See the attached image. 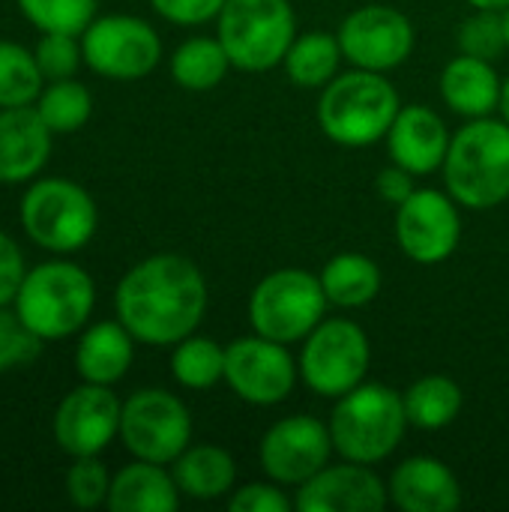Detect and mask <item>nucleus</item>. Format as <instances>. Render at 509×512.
Returning a JSON list of instances; mask_svg holds the SVG:
<instances>
[{
  "mask_svg": "<svg viewBox=\"0 0 509 512\" xmlns=\"http://www.w3.org/2000/svg\"><path fill=\"white\" fill-rule=\"evenodd\" d=\"M114 312L141 345L165 348L192 336L207 312V282L183 255H150L129 267L114 291Z\"/></svg>",
  "mask_w": 509,
  "mask_h": 512,
  "instance_id": "obj_1",
  "label": "nucleus"
},
{
  "mask_svg": "<svg viewBox=\"0 0 509 512\" xmlns=\"http://www.w3.org/2000/svg\"><path fill=\"white\" fill-rule=\"evenodd\" d=\"M12 309L42 342L69 339L87 327L96 309V282L81 264L57 255L27 267Z\"/></svg>",
  "mask_w": 509,
  "mask_h": 512,
  "instance_id": "obj_2",
  "label": "nucleus"
},
{
  "mask_svg": "<svg viewBox=\"0 0 509 512\" xmlns=\"http://www.w3.org/2000/svg\"><path fill=\"white\" fill-rule=\"evenodd\" d=\"M444 183L468 210H492L509 201V123L477 117L462 126L444 159Z\"/></svg>",
  "mask_w": 509,
  "mask_h": 512,
  "instance_id": "obj_3",
  "label": "nucleus"
},
{
  "mask_svg": "<svg viewBox=\"0 0 509 512\" xmlns=\"http://www.w3.org/2000/svg\"><path fill=\"white\" fill-rule=\"evenodd\" d=\"M327 426L333 450L345 462L378 465L396 453L411 423L405 414L402 393L384 384L363 381L351 393L339 396Z\"/></svg>",
  "mask_w": 509,
  "mask_h": 512,
  "instance_id": "obj_4",
  "label": "nucleus"
},
{
  "mask_svg": "<svg viewBox=\"0 0 509 512\" xmlns=\"http://www.w3.org/2000/svg\"><path fill=\"white\" fill-rule=\"evenodd\" d=\"M402 102L384 72L351 69L336 75L318 102L324 135L342 147H369L387 138Z\"/></svg>",
  "mask_w": 509,
  "mask_h": 512,
  "instance_id": "obj_5",
  "label": "nucleus"
},
{
  "mask_svg": "<svg viewBox=\"0 0 509 512\" xmlns=\"http://www.w3.org/2000/svg\"><path fill=\"white\" fill-rule=\"evenodd\" d=\"M18 222L33 246L51 255H75L93 240L99 210L81 183L69 177H36L21 195Z\"/></svg>",
  "mask_w": 509,
  "mask_h": 512,
  "instance_id": "obj_6",
  "label": "nucleus"
},
{
  "mask_svg": "<svg viewBox=\"0 0 509 512\" xmlns=\"http://www.w3.org/2000/svg\"><path fill=\"white\" fill-rule=\"evenodd\" d=\"M216 21L231 66L243 72L279 66L297 39V18L288 0H225Z\"/></svg>",
  "mask_w": 509,
  "mask_h": 512,
  "instance_id": "obj_7",
  "label": "nucleus"
},
{
  "mask_svg": "<svg viewBox=\"0 0 509 512\" xmlns=\"http://www.w3.org/2000/svg\"><path fill=\"white\" fill-rule=\"evenodd\" d=\"M327 294L321 279L300 267L273 270L249 297V321L258 336L282 345L303 342L327 312Z\"/></svg>",
  "mask_w": 509,
  "mask_h": 512,
  "instance_id": "obj_8",
  "label": "nucleus"
},
{
  "mask_svg": "<svg viewBox=\"0 0 509 512\" xmlns=\"http://www.w3.org/2000/svg\"><path fill=\"white\" fill-rule=\"evenodd\" d=\"M372 348L360 324L348 318L321 321L300 351V378L324 399H339L363 384L369 372Z\"/></svg>",
  "mask_w": 509,
  "mask_h": 512,
  "instance_id": "obj_9",
  "label": "nucleus"
},
{
  "mask_svg": "<svg viewBox=\"0 0 509 512\" xmlns=\"http://www.w3.org/2000/svg\"><path fill=\"white\" fill-rule=\"evenodd\" d=\"M120 441L132 459L171 465L192 444V417L180 396L162 387L135 390L123 402Z\"/></svg>",
  "mask_w": 509,
  "mask_h": 512,
  "instance_id": "obj_10",
  "label": "nucleus"
},
{
  "mask_svg": "<svg viewBox=\"0 0 509 512\" xmlns=\"http://www.w3.org/2000/svg\"><path fill=\"white\" fill-rule=\"evenodd\" d=\"M84 66L111 81L147 78L162 60V39L138 15H96L81 33Z\"/></svg>",
  "mask_w": 509,
  "mask_h": 512,
  "instance_id": "obj_11",
  "label": "nucleus"
},
{
  "mask_svg": "<svg viewBox=\"0 0 509 512\" xmlns=\"http://www.w3.org/2000/svg\"><path fill=\"white\" fill-rule=\"evenodd\" d=\"M297 375L300 363L282 342L255 333L225 345V384L249 405L270 408L285 402L297 387Z\"/></svg>",
  "mask_w": 509,
  "mask_h": 512,
  "instance_id": "obj_12",
  "label": "nucleus"
},
{
  "mask_svg": "<svg viewBox=\"0 0 509 512\" xmlns=\"http://www.w3.org/2000/svg\"><path fill=\"white\" fill-rule=\"evenodd\" d=\"M120 414L123 402L111 387L81 381L54 408L51 435L57 450L69 459L99 456L114 438H120Z\"/></svg>",
  "mask_w": 509,
  "mask_h": 512,
  "instance_id": "obj_13",
  "label": "nucleus"
},
{
  "mask_svg": "<svg viewBox=\"0 0 509 512\" xmlns=\"http://www.w3.org/2000/svg\"><path fill=\"white\" fill-rule=\"evenodd\" d=\"M333 438L330 426L309 414H294L279 423H273L258 447V462L267 480L279 486H303L312 480L321 468L330 465L333 456Z\"/></svg>",
  "mask_w": 509,
  "mask_h": 512,
  "instance_id": "obj_14",
  "label": "nucleus"
},
{
  "mask_svg": "<svg viewBox=\"0 0 509 512\" xmlns=\"http://www.w3.org/2000/svg\"><path fill=\"white\" fill-rule=\"evenodd\" d=\"M339 45L351 66L369 72H390L414 51V24L405 12L384 3L354 9L339 27Z\"/></svg>",
  "mask_w": 509,
  "mask_h": 512,
  "instance_id": "obj_15",
  "label": "nucleus"
},
{
  "mask_svg": "<svg viewBox=\"0 0 509 512\" xmlns=\"http://www.w3.org/2000/svg\"><path fill=\"white\" fill-rule=\"evenodd\" d=\"M462 237L459 201L450 192L414 189L396 207V243L417 264L447 261Z\"/></svg>",
  "mask_w": 509,
  "mask_h": 512,
  "instance_id": "obj_16",
  "label": "nucleus"
},
{
  "mask_svg": "<svg viewBox=\"0 0 509 512\" xmlns=\"http://www.w3.org/2000/svg\"><path fill=\"white\" fill-rule=\"evenodd\" d=\"M387 486L369 468L357 462L327 465L297 489L294 507L300 512H378L387 507Z\"/></svg>",
  "mask_w": 509,
  "mask_h": 512,
  "instance_id": "obj_17",
  "label": "nucleus"
},
{
  "mask_svg": "<svg viewBox=\"0 0 509 512\" xmlns=\"http://www.w3.org/2000/svg\"><path fill=\"white\" fill-rule=\"evenodd\" d=\"M51 141L36 105L0 108V186L33 183L51 159Z\"/></svg>",
  "mask_w": 509,
  "mask_h": 512,
  "instance_id": "obj_18",
  "label": "nucleus"
},
{
  "mask_svg": "<svg viewBox=\"0 0 509 512\" xmlns=\"http://www.w3.org/2000/svg\"><path fill=\"white\" fill-rule=\"evenodd\" d=\"M450 141L453 138L447 132V123L426 105H402L387 132L393 165L411 171L414 177L444 168Z\"/></svg>",
  "mask_w": 509,
  "mask_h": 512,
  "instance_id": "obj_19",
  "label": "nucleus"
},
{
  "mask_svg": "<svg viewBox=\"0 0 509 512\" xmlns=\"http://www.w3.org/2000/svg\"><path fill=\"white\" fill-rule=\"evenodd\" d=\"M387 492L402 512H453L462 504L456 474L435 456H411L396 465Z\"/></svg>",
  "mask_w": 509,
  "mask_h": 512,
  "instance_id": "obj_20",
  "label": "nucleus"
},
{
  "mask_svg": "<svg viewBox=\"0 0 509 512\" xmlns=\"http://www.w3.org/2000/svg\"><path fill=\"white\" fill-rule=\"evenodd\" d=\"M135 360V336L120 318L87 324L75 345V372L87 384L114 387Z\"/></svg>",
  "mask_w": 509,
  "mask_h": 512,
  "instance_id": "obj_21",
  "label": "nucleus"
},
{
  "mask_svg": "<svg viewBox=\"0 0 509 512\" xmlns=\"http://www.w3.org/2000/svg\"><path fill=\"white\" fill-rule=\"evenodd\" d=\"M501 78L492 60H480L471 54L453 57L441 72V99L459 117L477 120L498 111L501 102Z\"/></svg>",
  "mask_w": 509,
  "mask_h": 512,
  "instance_id": "obj_22",
  "label": "nucleus"
},
{
  "mask_svg": "<svg viewBox=\"0 0 509 512\" xmlns=\"http://www.w3.org/2000/svg\"><path fill=\"white\" fill-rule=\"evenodd\" d=\"M111 512H174L180 507V489L165 465L135 459L111 477Z\"/></svg>",
  "mask_w": 509,
  "mask_h": 512,
  "instance_id": "obj_23",
  "label": "nucleus"
},
{
  "mask_svg": "<svg viewBox=\"0 0 509 512\" xmlns=\"http://www.w3.org/2000/svg\"><path fill=\"white\" fill-rule=\"evenodd\" d=\"M171 474L180 495L192 501H216L234 492L237 483V465L231 453L213 444H189L171 462Z\"/></svg>",
  "mask_w": 509,
  "mask_h": 512,
  "instance_id": "obj_24",
  "label": "nucleus"
},
{
  "mask_svg": "<svg viewBox=\"0 0 509 512\" xmlns=\"http://www.w3.org/2000/svg\"><path fill=\"white\" fill-rule=\"evenodd\" d=\"M318 279L327 294V303L339 309H360L372 303L381 291V267L357 252H342L330 258Z\"/></svg>",
  "mask_w": 509,
  "mask_h": 512,
  "instance_id": "obj_25",
  "label": "nucleus"
},
{
  "mask_svg": "<svg viewBox=\"0 0 509 512\" xmlns=\"http://www.w3.org/2000/svg\"><path fill=\"white\" fill-rule=\"evenodd\" d=\"M342 60L345 54L339 36L327 30H309L291 42L282 66L297 87H327L339 75Z\"/></svg>",
  "mask_w": 509,
  "mask_h": 512,
  "instance_id": "obj_26",
  "label": "nucleus"
},
{
  "mask_svg": "<svg viewBox=\"0 0 509 512\" xmlns=\"http://www.w3.org/2000/svg\"><path fill=\"white\" fill-rule=\"evenodd\" d=\"M402 402L411 426L423 432H438L459 417L462 387L447 375H426L402 393Z\"/></svg>",
  "mask_w": 509,
  "mask_h": 512,
  "instance_id": "obj_27",
  "label": "nucleus"
},
{
  "mask_svg": "<svg viewBox=\"0 0 509 512\" xmlns=\"http://www.w3.org/2000/svg\"><path fill=\"white\" fill-rule=\"evenodd\" d=\"M231 69V60L216 39L210 36H192L183 45H177V51L171 54V78L192 93H204L213 90L225 81Z\"/></svg>",
  "mask_w": 509,
  "mask_h": 512,
  "instance_id": "obj_28",
  "label": "nucleus"
},
{
  "mask_svg": "<svg viewBox=\"0 0 509 512\" xmlns=\"http://www.w3.org/2000/svg\"><path fill=\"white\" fill-rule=\"evenodd\" d=\"M36 111L54 135H72L90 120L93 93L75 78L45 81V87L36 99Z\"/></svg>",
  "mask_w": 509,
  "mask_h": 512,
  "instance_id": "obj_29",
  "label": "nucleus"
},
{
  "mask_svg": "<svg viewBox=\"0 0 509 512\" xmlns=\"http://www.w3.org/2000/svg\"><path fill=\"white\" fill-rule=\"evenodd\" d=\"M171 375L186 390H210L225 381V348L210 336H186L174 345Z\"/></svg>",
  "mask_w": 509,
  "mask_h": 512,
  "instance_id": "obj_30",
  "label": "nucleus"
},
{
  "mask_svg": "<svg viewBox=\"0 0 509 512\" xmlns=\"http://www.w3.org/2000/svg\"><path fill=\"white\" fill-rule=\"evenodd\" d=\"M45 87V75L36 63L33 48L0 39V108L36 105Z\"/></svg>",
  "mask_w": 509,
  "mask_h": 512,
  "instance_id": "obj_31",
  "label": "nucleus"
},
{
  "mask_svg": "<svg viewBox=\"0 0 509 512\" xmlns=\"http://www.w3.org/2000/svg\"><path fill=\"white\" fill-rule=\"evenodd\" d=\"M15 3L39 33H72V36H81L99 9V0H15Z\"/></svg>",
  "mask_w": 509,
  "mask_h": 512,
  "instance_id": "obj_32",
  "label": "nucleus"
},
{
  "mask_svg": "<svg viewBox=\"0 0 509 512\" xmlns=\"http://www.w3.org/2000/svg\"><path fill=\"white\" fill-rule=\"evenodd\" d=\"M459 51L480 57V60H495L504 54L507 45V27H504V12L495 9H477L456 33Z\"/></svg>",
  "mask_w": 509,
  "mask_h": 512,
  "instance_id": "obj_33",
  "label": "nucleus"
},
{
  "mask_svg": "<svg viewBox=\"0 0 509 512\" xmlns=\"http://www.w3.org/2000/svg\"><path fill=\"white\" fill-rule=\"evenodd\" d=\"M108 492H111V474L99 462V456L72 459L66 471V495L78 510H96L108 504Z\"/></svg>",
  "mask_w": 509,
  "mask_h": 512,
  "instance_id": "obj_34",
  "label": "nucleus"
},
{
  "mask_svg": "<svg viewBox=\"0 0 509 512\" xmlns=\"http://www.w3.org/2000/svg\"><path fill=\"white\" fill-rule=\"evenodd\" d=\"M33 54L45 81L75 78L78 66L84 63L81 36H72V33H42L39 42L33 45Z\"/></svg>",
  "mask_w": 509,
  "mask_h": 512,
  "instance_id": "obj_35",
  "label": "nucleus"
},
{
  "mask_svg": "<svg viewBox=\"0 0 509 512\" xmlns=\"http://www.w3.org/2000/svg\"><path fill=\"white\" fill-rule=\"evenodd\" d=\"M42 351V339L33 336L12 306H0V375L33 363Z\"/></svg>",
  "mask_w": 509,
  "mask_h": 512,
  "instance_id": "obj_36",
  "label": "nucleus"
},
{
  "mask_svg": "<svg viewBox=\"0 0 509 512\" xmlns=\"http://www.w3.org/2000/svg\"><path fill=\"white\" fill-rule=\"evenodd\" d=\"M231 512H288L291 498L279 489V483H246L231 492L228 498Z\"/></svg>",
  "mask_w": 509,
  "mask_h": 512,
  "instance_id": "obj_37",
  "label": "nucleus"
},
{
  "mask_svg": "<svg viewBox=\"0 0 509 512\" xmlns=\"http://www.w3.org/2000/svg\"><path fill=\"white\" fill-rule=\"evenodd\" d=\"M150 6L171 24L180 27H195L219 18L225 0H150Z\"/></svg>",
  "mask_w": 509,
  "mask_h": 512,
  "instance_id": "obj_38",
  "label": "nucleus"
},
{
  "mask_svg": "<svg viewBox=\"0 0 509 512\" xmlns=\"http://www.w3.org/2000/svg\"><path fill=\"white\" fill-rule=\"evenodd\" d=\"M24 273H27V264H24L18 243L6 231H0V306H12L24 282Z\"/></svg>",
  "mask_w": 509,
  "mask_h": 512,
  "instance_id": "obj_39",
  "label": "nucleus"
},
{
  "mask_svg": "<svg viewBox=\"0 0 509 512\" xmlns=\"http://www.w3.org/2000/svg\"><path fill=\"white\" fill-rule=\"evenodd\" d=\"M375 189H378L381 201H387V204L399 207V204H402V201H408V198H411V192H414V174H411V171H405V168H399V165L384 168V171L375 177Z\"/></svg>",
  "mask_w": 509,
  "mask_h": 512,
  "instance_id": "obj_40",
  "label": "nucleus"
},
{
  "mask_svg": "<svg viewBox=\"0 0 509 512\" xmlns=\"http://www.w3.org/2000/svg\"><path fill=\"white\" fill-rule=\"evenodd\" d=\"M471 3L474 9H495V12H504L509 6V0H465Z\"/></svg>",
  "mask_w": 509,
  "mask_h": 512,
  "instance_id": "obj_41",
  "label": "nucleus"
},
{
  "mask_svg": "<svg viewBox=\"0 0 509 512\" xmlns=\"http://www.w3.org/2000/svg\"><path fill=\"white\" fill-rule=\"evenodd\" d=\"M498 111H501L504 123H509V78L501 84V102H498Z\"/></svg>",
  "mask_w": 509,
  "mask_h": 512,
  "instance_id": "obj_42",
  "label": "nucleus"
},
{
  "mask_svg": "<svg viewBox=\"0 0 509 512\" xmlns=\"http://www.w3.org/2000/svg\"><path fill=\"white\" fill-rule=\"evenodd\" d=\"M504 27H507V45H509V6L504 9Z\"/></svg>",
  "mask_w": 509,
  "mask_h": 512,
  "instance_id": "obj_43",
  "label": "nucleus"
}]
</instances>
